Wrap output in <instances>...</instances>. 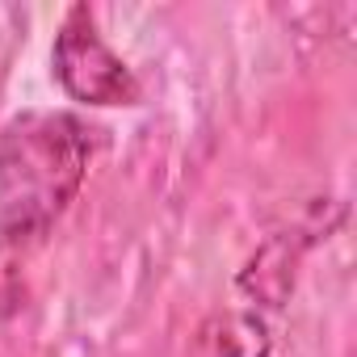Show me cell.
<instances>
[{
  "label": "cell",
  "mask_w": 357,
  "mask_h": 357,
  "mask_svg": "<svg viewBox=\"0 0 357 357\" xmlns=\"http://www.w3.org/2000/svg\"><path fill=\"white\" fill-rule=\"evenodd\" d=\"M97 126L72 109H22L0 126V261L17 265L76 202Z\"/></svg>",
  "instance_id": "1"
},
{
  "label": "cell",
  "mask_w": 357,
  "mask_h": 357,
  "mask_svg": "<svg viewBox=\"0 0 357 357\" xmlns=\"http://www.w3.org/2000/svg\"><path fill=\"white\" fill-rule=\"evenodd\" d=\"M51 76L80 105H143V84L130 63L105 43L97 13L89 5H72L51 43Z\"/></svg>",
  "instance_id": "2"
},
{
  "label": "cell",
  "mask_w": 357,
  "mask_h": 357,
  "mask_svg": "<svg viewBox=\"0 0 357 357\" xmlns=\"http://www.w3.org/2000/svg\"><path fill=\"white\" fill-rule=\"evenodd\" d=\"M219 357H269L273 349V332L257 311H231L215 336Z\"/></svg>",
  "instance_id": "3"
}]
</instances>
